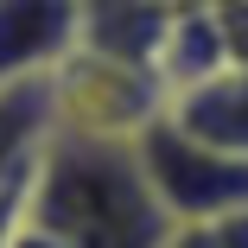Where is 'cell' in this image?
<instances>
[{"instance_id": "6da1fadb", "label": "cell", "mask_w": 248, "mask_h": 248, "mask_svg": "<svg viewBox=\"0 0 248 248\" xmlns=\"http://www.w3.org/2000/svg\"><path fill=\"white\" fill-rule=\"evenodd\" d=\"M26 223L58 235L64 248H166L178 235L134 140L70 134V127H58L51 146L38 153Z\"/></svg>"}, {"instance_id": "7a4b0ae2", "label": "cell", "mask_w": 248, "mask_h": 248, "mask_svg": "<svg viewBox=\"0 0 248 248\" xmlns=\"http://www.w3.org/2000/svg\"><path fill=\"white\" fill-rule=\"evenodd\" d=\"M134 153L153 178L159 204L172 210V223H217L229 210H248V159L191 140L172 115L146 121L134 134Z\"/></svg>"}, {"instance_id": "3957f363", "label": "cell", "mask_w": 248, "mask_h": 248, "mask_svg": "<svg viewBox=\"0 0 248 248\" xmlns=\"http://www.w3.org/2000/svg\"><path fill=\"white\" fill-rule=\"evenodd\" d=\"M83 0H0V83L58 77L77 58Z\"/></svg>"}, {"instance_id": "277c9868", "label": "cell", "mask_w": 248, "mask_h": 248, "mask_svg": "<svg viewBox=\"0 0 248 248\" xmlns=\"http://www.w3.org/2000/svg\"><path fill=\"white\" fill-rule=\"evenodd\" d=\"M172 13H178V0H83L77 51L159 77V51H166Z\"/></svg>"}, {"instance_id": "5b68a950", "label": "cell", "mask_w": 248, "mask_h": 248, "mask_svg": "<svg viewBox=\"0 0 248 248\" xmlns=\"http://www.w3.org/2000/svg\"><path fill=\"white\" fill-rule=\"evenodd\" d=\"M51 134H58V83L51 77L0 83V197L32 185Z\"/></svg>"}, {"instance_id": "8992f818", "label": "cell", "mask_w": 248, "mask_h": 248, "mask_svg": "<svg viewBox=\"0 0 248 248\" xmlns=\"http://www.w3.org/2000/svg\"><path fill=\"white\" fill-rule=\"evenodd\" d=\"M166 115H172L191 140L248 159V64H229V70H217V77H204V83L178 89L172 102H166Z\"/></svg>"}, {"instance_id": "52a82bcc", "label": "cell", "mask_w": 248, "mask_h": 248, "mask_svg": "<svg viewBox=\"0 0 248 248\" xmlns=\"http://www.w3.org/2000/svg\"><path fill=\"white\" fill-rule=\"evenodd\" d=\"M166 248H248V210H229L217 223H178Z\"/></svg>"}, {"instance_id": "ba28073f", "label": "cell", "mask_w": 248, "mask_h": 248, "mask_svg": "<svg viewBox=\"0 0 248 248\" xmlns=\"http://www.w3.org/2000/svg\"><path fill=\"white\" fill-rule=\"evenodd\" d=\"M7 248H64V242H58V235H45L38 223H26V217H19V229L7 235Z\"/></svg>"}, {"instance_id": "9c48e42d", "label": "cell", "mask_w": 248, "mask_h": 248, "mask_svg": "<svg viewBox=\"0 0 248 248\" xmlns=\"http://www.w3.org/2000/svg\"><path fill=\"white\" fill-rule=\"evenodd\" d=\"M204 7H223V0H204Z\"/></svg>"}]
</instances>
